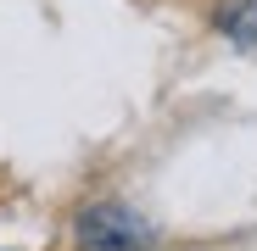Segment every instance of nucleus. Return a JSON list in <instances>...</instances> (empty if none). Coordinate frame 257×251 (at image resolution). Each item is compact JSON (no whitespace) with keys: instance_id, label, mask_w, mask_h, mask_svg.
<instances>
[{"instance_id":"1","label":"nucleus","mask_w":257,"mask_h":251,"mask_svg":"<svg viewBox=\"0 0 257 251\" xmlns=\"http://www.w3.org/2000/svg\"><path fill=\"white\" fill-rule=\"evenodd\" d=\"M78 251H151V229L128 206L106 201L78 218Z\"/></svg>"}]
</instances>
